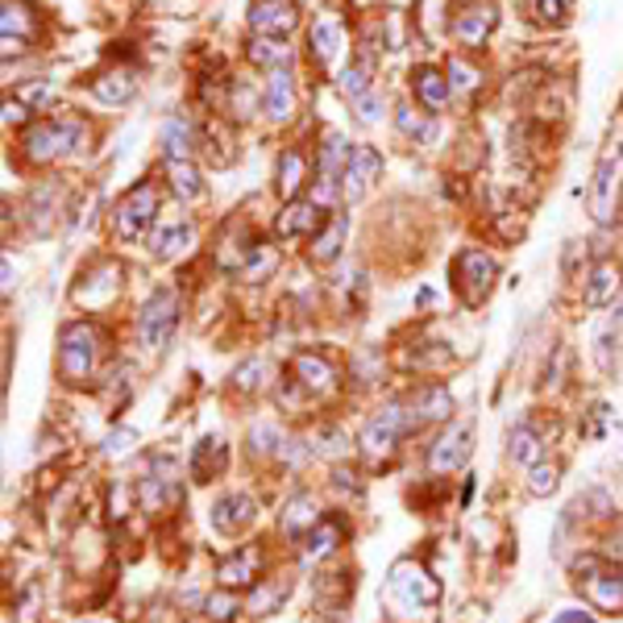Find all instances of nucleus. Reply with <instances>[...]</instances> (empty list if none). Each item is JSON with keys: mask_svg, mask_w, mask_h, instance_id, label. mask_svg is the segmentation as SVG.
Masks as SVG:
<instances>
[{"mask_svg": "<svg viewBox=\"0 0 623 623\" xmlns=\"http://www.w3.org/2000/svg\"><path fill=\"white\" fill-rule=\"evenodd\" d=\"M154 221H159V191H154V184L129 187L113 208V233L125 246H138Z\"/></svg>", "mask_w": 623, "mask_h": 623, "instance_id": "obj_1", "label": "nucleus"}, {"mask_svg": "<svg viewBox=\"0 0 623 623\" xmlns=\"http://www.w3.org/2000/svg\"><path fill=\"white\" fill-rule=\"evenodd\" d=\"M620 187H623V141H611L602 150L599 166H595V184H590V216L599 225L615 221V208H620Z\"/></svg>", "mask_w": 623, "mask_h": 623, "instance_id": "obj_2", "label": "nucleus"}, {"mask_svg": "<svg viewBox=\"0 0 623 623\" xmlns=\"http://www.w3.org/2000/svg\"><path fill=\"white\" fill-rule=\"evenodd\" d=\"M175 324H179V296H175L171 287H162V291H154L150 300L141 303L138 341L159 353V349H166V341H171Z\"/></svg>", "mask_w": 623, "mask_h": 623, "instance_id": "obj_3", "label": "nucleus"}, {"mask_svg": "<svg viewBox=\"0 0 623 623\" xmlns=\"http://www.w3.org/2000/svg\"><path fill=\"white\" fill-rule=\"evenodd\" d=\"M387 590H391V599L403 611H420V607H433L440 599L437 577L428 574L420 561H399L391 570V577H387Z\"/></svg>", "mask_w": 623, "mask_h": 623, "instance_id": "obj_4", "label": "nucleus"}, {"mask_svg": "<svg viewBox=\"0 0 623 623\" xmlns=\"http://www.w3.org/2000/svg\"><path fill=\"white\" fill-rule=\"evenodd\" d=\"M88 138L79 121H50V125H38L25 134V154L34 162H54L63 154H75V146Z\"/></svg>", "mask_w": 623, "mask_h": 623, "instance_id": "obj_5", "label": "nucleus"}, {"mask_svg": "<svg viewBox=\"0 0 623 623\" xmlns=\"http://www.w3.org/2000/svg\"><path fill=\"white\" fill-rule=\"evenodd\" d=\"M59 370L67 383H79L96 370V328L92 324H67L59 346Z\"/></svg>", "mask_w": 623, "mask_h": 623, "instance_id": "obj_6", "label": "nucleus"}, {"mask_svg": "<svg viewBox=\"0 0 623 623\" xmlns=\"http://www.w3.org/2000/svg\"><path fill=\"white\" fill-rule=\"evenodd\" d=\"M470 453H474V424H470V420H458V424H449V433L433 445L428 470H433V474H453V470H462V465L470 462Z\"/></svg>", "mask_w": 623, "mask_h": 623, "instance_id": "obj_7", "label": "nucleus"}, {"mask_svg": "<svg viewBox=\"0 0 623 623\" xmlns=\"http://www.w3.org/2000/svg\"><path fill=\"white\" fill-rule=\"evenodd\" d=\"M246 22L254 29V38H287L300 22V13H296L291 0H254Z\"/></svg>", "mask_w": 623, "mask_h": 623, "instance_id": "obj_8", "label": "nucleus"}, {"mask_svg": "<svg viewBox=\"0 0 623 623\" xmlns=\"http://www.w3.org/2000/svg\"><path fill=\"white\" fill-rule=\"evenodd\" d=\"M408 428H412V415L391 403V408H383L378 415H370V424L362 428V449L374 453V458H378V453H391L395 440L403 437Z\"/></svg>", "mask_w": 623, "mask_h": 623, "instance_id": "obj_9", "label": "nucleus"}, {"mask_svg": "<svg viewBox=\"0 0 623 623\" xmlns=\"http://www.w3.org/2000/svg\"><path fill=\"white\" fill-rule=\"evenodd\" d=\"M495 275H499V266H495V258L483 254V250H465V254L458 258V287H462V296L470 303H483L486 296H490Z\"/></svg>", "mask_w": 623, "mask_h": 623, "instance_id": "obj_10", "label": "nucleus"}, {"mask_svg": "<svg viewBox=\"0 0 623 623\" xmlns=\"http://www.w3.org/2000/svg\"><path fill=\"white\" fill-rule=\"evenodd\" d=\"M378 175H383L378 150H374V146H353L346 171H341V196H346V200H362Z\"/></svg>", "mask_w": 623, "mask_h": 623, "instance_id": "obj_11", "label": "nucleus"}, {"mask_svg": "<svg viewBox=\"0 0 623 623\" xmlns=\"http://www.w3.org/2000/svg\"><path fill=\"white\" fill-rule=\"evenodd\" d=\"M254 515H258L254 499L241 495V490H233V495H221L212 503V528L221 532V536H237V532H246L254 524Z\"/></svg>", "mask_w": 623, "mask_h": 623, "instance_id": "obj_12", "label": "nucleus"}, {"mask_svg": "<svg viewBox=\"0 0 623 623\" xmlns=\"http://www.w3.org/2000/svg\"><path fill=\"white\" fill-rule=\"evenodd\" d=\"M191 241H196V225L184 221V216H175V221L154 225V233H150V254L162 258V262H171V258L187 254V250H191Z\"/></svg>", "mask_w": 623, "mask_h": 623, "instance_id": "obj_13", "label": "nucleus"}, {"mask_svg": "<svg viewBox=\"0 0 623 623\" xmlns=\"http://www.w3.org/2000/svg\"><path fill=\"white\" fill-rule=\"evenodd\" d=\"M346 47H349V38H346V25L341 22L324 17V22L312 25V59H316L324 71H333L337 63H341Z\"/></svg>", "mask_w": 623, "mask_h": 623, "instance_id": "obj_14", "label": "nucleus"}, {"mask_svg": "<svg viewBox=\"0 0 623 623\" xmlns=\"http://www.w3.org/2000/svg\"><path fill=\"white\" fill-rule=\"evenodd\" d=\"M495 25H499V9L486 0V4H474L470 13H462L453 22V34H458V42H465V47H483Z\"/></svg>", "mask_w": 623, "mask_h": 623, "instance_id": "obj_15", "label": "nucleus"}, {"mask_svg": "<svg viewBox=\"0 0 623 623\" xmlns=\"http://www.w3.org/2000/svg\"><path fill=\"white\" fill-rule=\"evenodd\" d=\"M412 88L420 96V104L424 109H445L449 104V96H453V79H449V71H437V67H415L412 71Z\"/></svg>", "mask_w": 623, "mask_h": 623, "instance_id": "obj_16", "label": "nucleus"}, {"mask_svg": "<svg viewBox=\"0 0 623 623\" xmlns=\"http://www.w3.org/2000/svg\"><path fill=\"white\" fill-rule=\"evenodd\" d=\"M262 109H266L271 121H291L296 116V79H291V71H271Z\"/></svg>", "mask_w": 623, "mask_h": 623, "instance_id": "obj_17", "label": "nucleus"}, {"mask_svg": "<svg viewBox=\"0 0 623 623\" xmlns=\"http://www.w3.org/2000/svg\"><path fill=\"white\" fill-rule=\"evenodd\" d=\"M321 503H316V495H291L287 499V508H283V532L287 536H308V532L321 524Z\"/></svg>", "mask_w": 623, "mask_h": 623, "instance_id": "obj_18", "label": "nucleus"}, {"mask_svg": "<svg viewBox=\"0 0 623 623\" xmlns=\"http://www.w3.org/2000/svg\"><path fill=\"white\" fill-rule=\"evenodd\" d=\"M586 599L602 607V611H623V570H607V574L586 577Z\"/></svg>", "mask_w": 623, "mask_h": 623, "instance_id": "obj_19", "label": "nucleus"}, {"mask_svg": "<svg viewBox=\"0 0 623 623\" xmlns=\"http://www.w3.org/2000/svg\"><path fill=\"white\" fill-rule=\"evenodd\" d=\"M620 287H623L620 262H599V266L590 271V278H586V303H590V308H602V303L615 300Z\"/></svg>", "mask_w": 623, "mask_h": 623, "instance_id": "obj_20", "label": "nucleus"}, {"mask_svg": "<svg viewBox=\"0 0 623 623\" xmlns=\"http://www.w3.org/2000/svg\"><path fill=\"white\" fill-rule=\"evenodd\" d=\"M449 412H453V395L445 387H424V391H415L408 415H412V428H420L428 420H449Z\"/></svg>", "mask_w": 623, "mask_h": 623, "instance_id": "obj_21", "label": "nucleus"}, {"mask_svg": "<svg viewBox=\"0 0 623 623\" xmlns=\"http://www.w3.org/2000/svg\"><path fill=\"white\" fill-rule=\"evenodd\" d=\"M324 221V208L321 204H291L283 208V216L275 221L278 237H303V233H316Z\"/></svg>", "mask_w": 623, "mask_h": 623, "instance_id": "obj_22", "label": "nucleus"}, {"mask_svg": "<svg viewBox=\"0 0 623 623\" xmlns=\"http://www.w3.org/2000/svg\"><path fill=\"white\" fill-rule=\"evenodd\" d=\"M166 184L171 191L179 196V200H200L204 196V179H200V171L191 166V159H166Z\"/></svg>", "mask_w": 623, "mask_h": 623, "instance_id": "obj_23", "label": "nucleus"}, {"mask_svg": "<svg viewBox=\"0 0 623 623\" xmlns=\"http://www.w3.org/2000/svg\"><path fill=\"white\" fill-rule=\"evenodd\" d=\"M303 179H308V162H303V154L300 150H283V154H278V166H275L278 196L291 200V196L303 187Z\"/></svg>", "mask_w": 623, "mask_h": 623, "instance_id": "obj_24", "label": "nucleus"}, {"mask_svg": "<svg viewBox=\"0 0 623 623\" xmlns=\"http://www.w3.org/2000/svg\"><path fill=\"white\" fill-rule=\"evenodd\" d=\"M346 233H349V216H328V225H324L316 237H312V262H333V258L341 254V246H346Z\"/></svg>", "mask_w": 623, "mask_h": 623, "instance_id": "obj_25", "label": "nucleus"}, {"mask_svg": "<svg viewBox=\"0 0 623 623\" xmlns=\"http://www.w3.org/2000/svg\"><path fill=\"white\" fill-rule=\"evenodd\" d=\"M162 150H166V159H191L196 154V129H191V121L171 116L162 125Z\"/></svg>", "mask_w": 623, "mask_h": 623, "instance_id": "obj_26", "label": "nucleus"}, {"mask_svg": "<svg viewBox=\"0 0 623 623\" xmlns=\"http://www.w3.org/2000/svg\"><path fill=\"white\" fill-rule=\"evenodd\" d=\"M104 104H125L129 96L138 92V79H134V71H125V67H116V71H104L100 79H96V88H92Z\"/></svg>", "mask_w": 623, "mask_h": 623, "instance_id": "obj_27", "label": "nucleus"}, {"mask_svg": "<svg viewBox=\"0 0 623 623\" xmlns=\"http://www.w3.org/2000/svg\"><path fill=\"white\" fill-rule=\"evenodd\" d=\"M508 458L515 465H524V470H532V465H540V458H545V445H540V437L532 433L528 424H520V428H511L508 437Z\"/></svg>", "mask_w": 623, "mask_h": 623, "instance_id": "obj_28", "label": "nucleus"}, {"mask_svg": "<svg viewBox=\"0 0 623 623\" xmlns=\"http://www.w3.org/2000/svg\"><path fill=\"white\" fill-rule=\"evenodd\" d=\"M92 278L96 283H79V287H75V300L79 303H104L109 296H116V287H121V271H116V266L104 262Z\"/></svg>", "mask_w": 623, "mask_h": 623, "instance_id": "obj_29", "label": "nucleus"}, {"mask_svg": "<svg viewBox=\"0 0 623 623\" xmlns=\"http://www.w3.org/2000/svg\"><path fill=\"white\" fill-rule=\"evenodd\" d=\"M254 570H258V553L241 549L237 557L216 565V582H221V586H250V582H254Z\"/></svg>", "mask_w": 623, "mask_h": 623, "instance_id": "obj_30", "label": "nucleus"}, {"mask_svg": "<svg viewBox=\"0 0 623 623\" xmlns=\"http://www.w3.org/2000/svg\"><path fill=\"white\" fill-rule=\"evenodd\" d=\"M250 63L283 71L287 63H291V47H287L283 38H254V42H250Z\"/></svg>", "mask_w": 623, "mask_h": 623, "instance_id": "obj_31", "label": "nucleus"}, {"mask_svg": "<svg viewBox=\"0 0 623 623\" xmlns=\"http://www.w3.org/2000/svg\"><path fill=\"white\" fill-rule=\"evenodd\" d=\"M296 374L303 378V387H308V391H328V387H333V378H337L333 366H328L324 358H316V353H300V358H296Z\"/></svg>", "mask_w": 623, "mask_h": 623, "instance_id": "obj_32", "label": "nucleus"}, {"mask_svg": "<svg viewBox=\"0 0 623 623\" xmlns=\"http://www.w3.org/2000/svg\"><path fill=\"white\" fill-rule=\"evenodd\" d=\"M278 271V250L275 246H266V241H258L250 258H246V266H241V278L246 283H266V278Z\"/></svg>", "mask_w": 623, "mask_h": 623, "instance_id": "obj_33", "label": "nucleus"}, {"mask_svg": "<svg viewBox=\"0 0 623 623\" xmlns=\"http://www.w3.org/2000/svg\"><path fill=\"white\" fill-rule=\"evenodd\" d=\"M337 540H341V528H337V524H328V520H321L316 528L308 532L303 557H308V561H321V557H328L333 549H337Z\"/></svg>", "mask_w": 623, "mask_h": 623, "instance_id": "obj_34", "label": "nucleus"}, {"mask_svg": "<svg viewBox=\"0 0 623 623\" xmlns=\"http://www.w3.org/2000/svg\"><path fill=\"white\" fill-rule=\"evenodd\" d=\"M374 67H370V59H358V63H349L346 71H341V92L349 96V100H358V96L374 92Z\"/></svg>", "mask_w": 623, "mask_h": 623, "instance_id": "obj_35", "label": "nucleus"}, {"mask_svg": "<svg viewBox=\"0 0 623 623\" xmlns=\"http://www.w3.org/2000/svg\"><path fill=\"white\" fill-rule=\"evenodd\" d=\"M395 125H399V134H408V138H415V141H433V134H437V125H433L424 113L408 109V104L395 113Z\"/></svg>", "mask_w": 623, "mask_h": 623, "instance_id": "obj_36", "label": "nucleus"}, {"mask_svg": "<svg viewBox=\"0 0 623 623\" xmlns=\"http://www.w3.org/2000/svg\"><path fill=\"white\" fill-rule=\"evenodd\" d=\"M0 29H4V42H13V34H17V42H22L25 34H29V13H25V4H4V17H0Z\"/></svg>", "mask_w": 623, "mask_h": 623, "instance_id": "obj_37", "label": "nucleus"}, {"mask_svg": "<svg viewBox=\"0 0 623 623\" xmlns=\"http://www.w3.org/2000/svg\"><path fill=\"white\" fill-rule=\"evenodd\" d=\"M17 100H22L25 109H47L50 100H54V84H50V79L25 84V88H17Z\"/></svg>", "mask_w": 623, "mask_h": 623, "instance_id": "obj_38", "label": "nucleus"}, {"mask_svg": "<svg viewBox=\"0 0 623 623\" xmlns=\"http://www.w3.org/2000/svg\"><path fill=\"white\" fill-rule=\"evenodd\" d=\"M528 490L536 499H545V495H553L557 490V465H532V478H528Z\"/></svg>", "mask_w": 623, "mask_h": 623, "instance_id": "obj_39", "label": "nucleus"}, {"mask_svg": "<svg viewBox=\"0 0 623 623\" xmlns=\"http://www.w3.org/2000/svg\"><path fill=\"white\" fill-rule=\"evenodd\" d=\"M353 109H358V121H362V125H374V121L383 116V92L374 88V92L358 96V100H353Z\"/></svg>", "mask_w": 623, "mask_h": 623, "instance_id": "obj_40", "label": "nucleus"}, {"mask_svg": "<svg viewBox=\"0 0 623 623\" xmlns=\"http://www.w3.org/2000/svg\"><path fill=\"white\" fill-rule=\"evenodd\" d=\"M287 595V582H278V586H266V590H258L254 599H250V615H266L278 599Z\"/></svg>", "mask_w": 623, "mask_h": 623, "instance_id": "obj_41", "label": "nucleus"}, {"mask_svg": "<svg viewBox=\"0 0 623 623\" xmlns=\"http://www.w3.org/2000/svg\"><path fill=\"white\" fill-rule=\"evenodd\" d=\"M570 9H574V0H536L540 22H565V17H570Z\"/></svg>", "mask_w": 623, "mask_h": 623, "instance_id": "obj_42", "label": "nucleus"}, {"mask_svg": "<svg viewBox=\"0 0 623 623\" xmlns=\"http://www.w3.org/2000/svg\"><path fill=\"white\" fill-rule=\"evenodd\" d=\"M250 440H254L258 453H271V449H278V445H283V433H278V428H271V424H258L254 433H250Z\"/></svg>", "mask_w": 623, "mask_h": 623, "instance_id": "obj_43", "label": "nucleus"}, {"mask_svg": "<svg viewBox=\"0 0 623 623\" xmlns=\"http://www.w3.org/2000/svg\"><path fill=\"white\" fill-rule=\"evenodd\" d=\"M233 611H241L233 595H212V599H208V615H212V620L225 623V620H233Z\"/></svg>", "mask_w": 623, "mask_h": 623, "instance_id": "obj_44", "label": "nucleus"}, {"mask_svg": "<svg viewBox=\"0 0 623 623\" xmlns=\"http://www.w3.org/2000/svg\"><path fill=\"white\" fill-rule=\"evenodd\" d=\"M233 113H237V116H250V113H254V88H246L241 79L233 84Z\"/></svg>", "mask_w": 623, "mask_h": 623, "instance_id": "obj_45", "label": "nucleus"}, {"mask_svg": "<svg viewBox=\"0 0 623 623\" xmlns=\"http://www.w3.org/2000/svg\"><path fill=\"white\" fill-rule=\"evenodd\" d=\"M262 374H266V362H250V366H241L237 370V387L258 391V387H262Z\"/></svg>", "mask_w": 623, "mask_h": 623, "instance_id": "obj_46", "label": "nucleus"}, {"mask_svg": "<svg viewBox=\"0 0 623 623\" xmlns=\"http://www.w3.org/2000/svg\"><path fill=\"white\" fill-rule=\"evenodd\" d=\"M449 79H453V88H474V84H478V75L465 67L462 59H453V63H449Z\"/></svg>", "mask_w": 623, "mask_h": 623, "instance_id": "obj_47", "label": "nucleus"}, {"mask_svg": "<svg viewBox=\"0 0 623 623\" xmlns=\"http://www.w3.org/2000/svg\"><path fill=\"white\" fill-rule=\"evenodd\" d=\"M129 440H134V433L121 428V433H113V437L104 440V453H129Z\"/></svg>", "mask_w": 623, "mask_h": 623, "instance_id": "obj_48", "label": "nucleus"}, {"mask_svg": "<svg viewBox=\"0 0 623 623\" xmlns=\"http://www.w3.org/2000/svg\"><path fill=\"white\" fill-rule=\"evenodd\" d=\"M25 116H29V109L22 100H4V125H22Z\"/></svg>", "mask_w": 623, "mask_h": 623, "instance_id": "obj_49", "label": "nucleus"}, {"mask_svg": "<svg viewBox=\"0 0 623 623\" xmlns=\"http://www.w3.org/2000/svg\"><path fill=\"white\" fill-rule=\"evenodd\" d=\"M549 623H595V620H590L586 611H557V615H553Z\"/></svg>", "mask_w": 623, "mask_h": 623, "instance_id": "obj_50", "label": "nucleus"}, {"mask_svg": "<svg viewBox=\"0 0 623 623\" xmlns=\"http://www.w3.org/2000/svg\"><path fill=\"white\" fill-rule=\"evenodd\" d=\"M79 623H100V620H79Z\"/></svg>", "mask_w": 623, "mask_h": 623, "instance_id": "obj_51", "label": "nucleus"}]
</instances>
